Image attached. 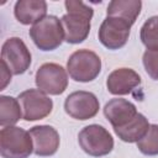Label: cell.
Returning a JSON list of instances; mask_svg holds the SVG:
<instances>
[{"label":"cell","instance_id":"obj_1","mask_svg":"<svg viewBox=\"0 0 158 158\" xmlns=\"http://www.w3.org/2000/svg\"><path fill=\"white\" fill-rule=\"evenodd\" d=\"M64 6L67 14L60 19L64 30V41L70 44L81 43L89 36L94 10L78 0H67Z\"/></svg>","mask_w":158,"mask_h":158},{"label":"cell","instance_id":"obj_2","mask_svg":"<svg viewBox=\"0 0 158 158\" xmlns=\"http://www.w3.org/2000/svg\"><path fill=\"white\" fill-rule=\"evenodd\" d=\"M30 37L36 47L43 52L57 49L64 41V30L60 20L54 15H47L30 28Z\"/></svg>","mask_w":158,"mask_h":158},{"label":"cell","instance_id":"obj_3","mask_svg":"<svg viewBox=\"0 0 158 158\" xmlns=\"http://www.w3.org/2000/svg\"><path fill=\"white\" fill-rule=\"evenodd\" d=\"M33 153V142L28 131L17 126L0 130V154L2 158H28Z\"/></svg>","mask_w":158,"mask_h":158},{"label":"cell","instance_id":"obj_4","mask_svg":"<svg viewBox=\"0 0 158 158\" xmlns=\"http://www.w3.org/2000/svg\"><path fill=\"white\" fill-rule=\"evenodd\" d=\"M67 72L74 81H93L101 72V59L90 49H78L69 56Z\"/></svg>","mask_w":158,"mask_h":158},{"label":"cell","instance_id":"obj_5","mask_svg":"<svg viewBox=\"0 0 158 158\" xmlns=\"http://www.w3.org/2000/svg\"><path fill=\"white\" fill-rule=\"evenodd\" d=\"M80 148L90 157H104L114 149L111 133L101 125H88L78 133Z\"/></svg>","mask_w":158,"mask_h":158},{"label":"cell","instance_id":"obj_6","mask_svg":"<svg viewBox=\"0 0 158 158\" xmlns=\"http://www.w3.org/2000/svg\"><path fill=\"white\" fill-rule=\"evenodd\" d=\"M17 100L25 121H37L47 117L53 110L52 99L40 89H27L19 94Z\"/></svg>","mask_w":158,"mask_h":158},{"label":"cell","instance_id":"obj_7","mask_svg":"<svg viewBox=\"0 0 158 158\" xmlns=\"http://www.w3.org/2000/svg\"><path fill=\"white\" fill-rule=\"evenodd\" d=\"M35 83L47 95H60L68 86V74L60 64L44 63L36 72Z\"/></svg>","mask_w":158,"mask_h":158},{"label":"cell","instance_id":"obj_8","mask_svg":"<svg viewBox=\"0 0 158 158\" xmlns=\"http://www.w3.org/2000/svg\"><path fill=\"white\" fill-rule=\"evenodd\" d=\"M1 60L14 75L26 73L31 65V52L19 37L7 38L1 47Z\"/></svg>","mask_w":158,"mask_h":158},{"label":"cell","instance_id":"obj_9","mask_svg":"<svg viewBox=\"0 0 158 158\" xmlns=\"http://www.w3.org/2000/svg\"><path fill=\"white\" fill-rule=\"evenodd\" d=\"M131 26V23L122 19L106 16L101 22L98 32L100 43L111 51L122 48L128 41Z\"/></svg>","mask_w":158,"mask_h":158},{"label":"cell","instance_id":"obj_10","mask_svg":"<svg viewBox=\"0 0 158 158\" xmlns=\"http://www.w3.org/2000/svg\"><path fill=\"white\" fill-rule=\"evenodd\" d=\"M100 109L99 99L91 91L78 90L69 94L64 100V111L75 120L85 121L96 116Z\"/></svg>","mask_w":158,"mask_h":158},{"label":"cell","instance_id":"obj_11","mask_svg":"<svg viewBox=\"0 0 158 158\" xmlns=\"http://www.w3.org/2000/svg\"><path fill=\"white\" fill-rule=\"evenodd\" d=\"M33 142V153L38 157H51L59 148L60 138L58 131L49 125H38L30 128Z\"/></svg>","mask_w":158,"mask_h":158},{"label":"cell","instance_id":"obj_12","mask_svg":"<svg viewBox=\"0 0 158 158\" xmlns=\"http://www.w3.org/2000/svg\"><path fill=\"white\" fill-rule=\"evenodd\" d=\"M137 114L138 111L135 104L121 98L111 99L104 106V115L114 130L121 128L130 123L137 116Z\"/></svg>","mask_w":158,"mask_h":158},{"label":"cell","instance_id":"obj_13","mask_svg":"<svg viewBox=\"0 0 158 158\" xmlns=\"http://www.w3.org/2000/svg\"><path fill=\"white\" fill-rule=\"evenodd\" d=\"M141 84L139 74L131 68H117L106 79L107 91L112 95H127Z\"/></svg>","mask_w":158,"mask_h":158},{"label":"cell","instance_id":"obj_14","mask_svg":"<svg viewBox=\"0 0 158 158\" xmlns=\"http://www.w3.org/2000/svg\"><path fill=\"white\" fill-rule=\"evenodd\" d=\"M47 2L43 0H19L14 7L16 20L22 25H35L47 15Z\"/></svg>","mask_w":158,"mask_h":158},{"label":"cell","instance_id":"obj_15","mask_svg":"<svg viewBox=\"0 0 158 158\" xmlns=\"http://www.w3.org/2000/svg\"><path fill=\"white\" fill-rule=\"evenodd\" d=\"M142 1L139 0H112L106 9V16L118 17L133 25L141 12Z\"/></svg>","mask_w":158,"mask_h":158},{"label":"cell","instance_id":"obj_16","mask_svg":"<svg viewBox=\"0 0 158 158\" xmlns=\"http://www.w3.org/2000/svg\"><path fill=\"white\" fill-rule=\"evenodd\" d=\"M149 122L146 118L144 115L142 114H137V116L126 126L121 127V128H116L114 130L116 136L127 143H137L139 139H142L144 137V135L147 133L148 128H149Z\"/></svg>","mask_w":158,"mask_h":158},{"label":"cell","instance_id":"obj_17","mask_svg":"<svg viewBox=\"0 0 158 158\" xmlns=\"http://www.w3.org/2000/svg\"><path fill=\"white\" fill-rule=\"evenodd\" d=\"M22 117V109L17 99L0 95V126H15Z\"/></svg>","mask_w":158,"mask_h":158},{"label":"cell","instance_id":"obj_18","mask_svg":"<svg viewBox=\"0 0 158 158\" xmlns=\"http://www.w3.org/2000/svg\"><path fill=\"white\" fill-rule=\"evenodd\" d=\"M139 38L147 49H158V15L144 21L139 31Z\"/></svg>","mask_w":158,"mask_h":158},{"label":"cell","instance_id":"obj_19","mask_svg":"<svg viewBox=\"0 0 158 158\" xmlns=\"http://www.w3.org/2000/svg\"><path fill=\"white\" fill-rule=\"evenodd\" d=\"M137 148L144 156H158V125L149 126L144 137L137 142Z\"/></svg>","mask_w":158,"mask_h":158},{"label":"cell","instance_id":"obj_20","mask_svg":"<svg viewBox=\"0 0 158 158\" xmlns=\"http://www.w3.org/2000/svg\"><path fill=\"white\" fill-rule=\"evenodd\" d=\"M146 73L153 80H158V49H146L142 57Z\"/></svg>","mask_w":158,"mask_h":158},{"label":"cell","instance_id":"obj_21","mask_svg":"<svg viewBox=\"0 0 158 158\" xmlns=\"http://www.w3.org/2000/svg\"><path fill=\"white\" fill-rule=\"evenodd\" d=\"M0 63H1V89H0V90H2V89H5L6 85L11 81V75H12V73H11V70L9 69V67H7L2 60H0Z\"/></svg>","mask_w":158,"mask_h":158}]
</instances>
